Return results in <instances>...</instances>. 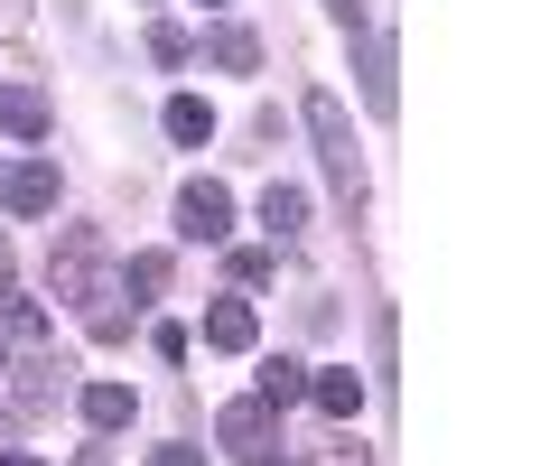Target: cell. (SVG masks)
<instances>
[{
	"label": "cell",
	"instance_id": "17",
	"mask_svg": "<svg viewBox=\"0 0 559 466\" xmlns=\"http://www.w3.org/2000/svg\"><path fill=\"white\" fill-rule=\"evenodd\" d=\"M150 57H159V65H187L197 47H187V28H168V20H159V28H150Z\"/></svg>",
	"mask_w": 559,
	"mask_h": 466
},
{
	"label": "cell",
	"instance_id": "10",
	"mask_svg": "<svg viewBox=\"0 0 559 466\" xmlns=\"http://www.w3.org/2000/svg\"><path fill=\"white\" fill-rule=\"evenodd\" d=\"M261 224H271V243H299L308 234V196L299 187H261Z\"/></svg>",
	"mask_w": 559,
	"mask_h": 466
},
{
	"label": "cell",
	"instance_id": "5",
	"mask_svg": "<svg viewBox=\"0 0 559 466\" xmlns=\"http://www.w3.org/2000/svg\"><path fill=\"white\" fill-rule=\"evenodd\" d=\"M0 196H10V215H57V168H47V159H20L10 178H0Z\"/></svg>",
	"mask_w": 559,
	"mask_h": 466
},
{
	"label": "cell",
	"instance_id": "15",
	"mask_svg": "<svg viewBox=\"0 0 559 466\" xmlns=\"http://www.w3.org/2000/svg\"><path fill=\"white\" fill-rule=\"evenodd\" d=\"M0 318H10V336L47 345V308H38V299H20V289H0Z\"/></svg>",
	"mask_w": 559,
	"mask_h": 466
},
{
	"label": "cell",
	"instance_id": "21",
	"mask_svg": "<svg viewBox=\"0 0 559 466\" xmlns=\"http://www.w3.org/2000/svg\"><path fill=\"white\" fill-rule=\"evenodd\" d=\"M326 10H336V20H345V28H355V0H326Z\"/></svg>",
	"mask_w": 559,
	"mask_h": 466
},
{
	"label": "cell",
	"instance_id": "18",
	"mask_svg": "<svg viewBox=\"0 0 559 466\" xmlns=\"http://www.w3.org/2000/svg\"><path fill=\"white\" fill-rule=\"evenodd\" d=\"M318 466H373V447H355V439H326V447H318Z\"/></svg>",
	"mask_w": 559,
	"mask_h": 466
},
{
	"label": "cell",
	"instance_id": "19",
	"mask_svg": "<svg viewBox=\"0 0 559 466\" xmlns=\"http://www.w3.org/2000/svg\"><path fill=\"white\" fill-rule=\"evenodd\" d=\"M150 466H205V457H197V447H178V439H168V447H150Z\"/></svg>",
	"mask_w": 559,
	"mask_h": 466
},
{
	"label": "cell",
	"instance_id": "2",
	"mask_svg": "<svg viewBox=\"0 0 559 466\" xmlns=\"http://www.w3.org/2000/svg\"><path fill=\"white\" fill-rule=\"evenodd\" d=\"M308 131H318V159H326L336 205L355 215V205H364V159H355V122H345V103L336 94H308Z\"/></svg>",
	"mask_w": 559,
	"mask_h": 466
},
{
	"label": "cell",
	"instance_id": "22",
	"mask_svg": "<svg viewBox=\"0 0 559 466\" xmlns=\"http://www.w3.org/2000/svg\"><path fill=\"white\" fill-rule=\"evenodd\" d=\"M0 271H10V252H0Z\"/></svg>",
	"mask_w": 559,
	"mask_h": 466
},
{
	"label": "cell",
	"instance_id": "4",
	"mask_svg": "<svg viewBox=\"0 0 559 466\" xmlns=\"http://www.w3.org/2000/svg\"><path fill=\"white\" fill-rule=\"evenodd\" d=\"M178 234H187V243H224V234H234V187L187 178L178 187Z\"/></svg>",
	"mask_w": 559,
	"mask_h": 466
},
{
	"label": "cell",
	"instance_id": "8",
	"mask_svg": "<svg viewBox=\"0 0 559 466\" xmlns=\"http://www.w3.org/2000/svg\"><path fill=\"white\" fill-rule=\"evenodd\" d=\"M84 429H94V439H112V429H131V383H84Z\"/></svg>",
	"mask_w": 559,
	"mask_h": 466
},
{
	"label": "cell",
	"instance_id": "20",
	"mask_svg": "<svg viewBox=\"0 0 559 466\" xmlns=\"http://www.w3.org/2000/svg\"><path fill=\"white\" fill-rule=\"evenodd\" d=\"M0 466H47V457H28V447H10V457H0Z\"/></svg>",
	"mask_w": 559,
	"mask_h": 466
},
{
	"label": "cell",
	"instance_id": "16",
	"mask_svg": "<svg viewBox=\"0 0 559 466\" xmlns=\"http://www.w3.org/2000/svg\"><path fill=\"white\" fill-rule=\"evenodd\" d=\"M121 289H140V299H159V289H168V252H140V262L121 271Z\"/></svg>",
	"mask_w": 559,
	"mask_h": 466
},
{
	"label": "cell",
	"instance_id": "9",
	"mask_svg": "<svg viewBox=\"0 0 559 466\" xmlns=\"http://www.w3.org/2000/svg\"><path fill=\"white\" fill-rule=\"evenodd\" d=\"M308 402H318L326 420H355V410H364V383H355L345 365H326V373H308Z\"/></svg>",
	"mask_w": 559,
	"mask_h": 466
},
{
	"label": "cell",
	"instance_id": "1",
	"mask_svg": "<svg viewBox=\"0 0 559 466\" xmlns=\"http://www.w3.org/2000/svg\"><path fill=\"white\" fill-rule=\"evenodd\" d=\"M57 299H75V308H84V326H94L103 345H112L121 326H131V318H121V299H131V289H121L112 271H103V234H94V224L57 234Z\"/></svg>",
	"mask_w": 559,
	"mask_h": 466
},
{
	"label": "cell",
	"instance_id": "14",
	"mask_svg": "<svg viewBox=\"0 0 559 466\" xmlns=\"http://www.w3.org/2000/svg\"><path fill=\"white\" fill-rule=\"evenodd\" d=\"M205 131H215V112H205L197 94H178V103H168V141H187V150H197Z\"/></svg>",
	"mask_w": 559,
	"mask_h": 466
},
{
	"label": "cell",
	"instance_id": "3",
	"mask_svg": "<svg viewBox=\"0 0 559 466\" xmlns=\"http://www.w3.org/2000/svg\"><path fill=\"white\" fill-rule=\"evenodd\" d=\"M215 439L234 447L242 466H271V457H280V410H271V402H261V392H252V402H234V410H224V420H215Z\"/></svg>",
	"mask_w": 559,
	"mask_h": 466
},
{
	"label": "cell",
	"instance_id": "7",
	"mask_svg": "<svg viewBox=\"0 0 559 466\" xmlns=\"http://www.w3.org/2000/svg\"><path fill=\"white\" fill-rule=\"evenodd\" d=\"M0 131L10 141H47V94L38 84H0Z\"/></svg>",
	"mask_w": 559,
	"mask_h": 466
},
{
	"label": "cell",
	"instance_id": "6",
	"mask_svg": "<svg viewBox=\"0 0 559 466\" xmlns=\"http://www.w3.org/2000/svg\"><path fill=\"white\" fill-rule=\"evenodd\" d=\"M205 345H215V355H252V345H261V318H252L242 299H215V308H205Z\"/></svg>",
	"mask_w": 559,
	"mask_h": 466
},
{
	"label": "cell",
	"instance_id": "11",
	"mask_svg": "<svg viewBox=\"0 0 559 466\" xmlns=\"http://www.w3.org/2000/svg\"><path fill=\"white\" fill-rule=\"evenodd\" d=\"M205 57H215L224 75H252V65H261V38H252V28H234V20H224L215 38H205Z\"/></svg>",
	"mask_w": 559,
	"mask_h": 466
},
{
	"label": "cell",
	"instance_id": "13",
	"mask_svg": "<svg viewBox=\"0 0 559 466\" xmlns=\"http://www.w3.org/2000/svg\"><path fill=\"white\" fill-rule=\"evenodd\" d=\"M364 103L392 112V47H382V38H364Z\"/></svg>",
	"mask_w": 559,
	"mask_h": 466
},
{
	"label": "cell",
	"instance_id": "12",
	"mask_svg": "<svg viewBox=\"0 0 559 466\" xmlns=\"http://www.w3.org/2000/svg\"><path fill=\"white\" fill-rule=\"evenodd\" d=\"M261 402H271V410L308 402V365H289V355H271V365H261Z\"/></svg>",
	"mask_w": 559,
	"mask_h": 466
}]
</instances>
